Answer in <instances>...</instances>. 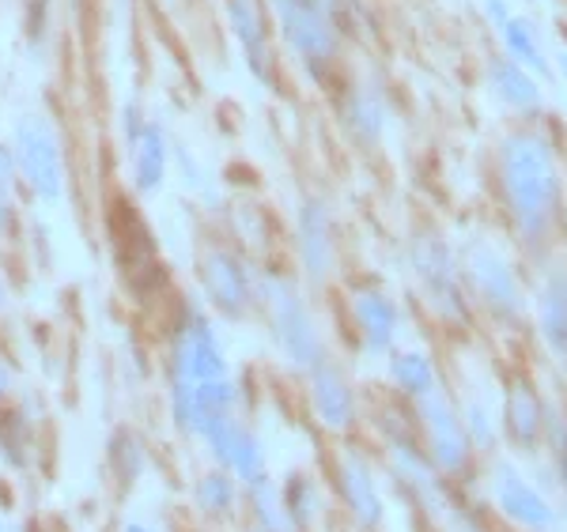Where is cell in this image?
<instances>
[{
	"instance_id": "cell-9",
	"label": "cell",
	"mask_w": 567,
	"mask_h": 532,
	"mask_svg": "<svg viewBox=\"0 0 567 532\" xmlns=\"http://www.w3.org/2000/svg\"><path fill=\"white\" fill-rule=\"evenodd\" d=\"M219 8H224L227 31H231V42L239 45L250 76L261 80V84H272L277 61H272L269 8H265V0H219Z\"/></svg>"
},
{
	"instance_id": "cell-28",
	"label": "cell",
	"mask_w": 567,
	"mask_h": 532,
	"mask_svg": "<svg viewBox=\"0 0 567 532\" xmlns=\"http://www.w3.org/2000/svg\"><path fill=\"white\" fill-rule=\"evenodd\" d=\"M53 4L58 0H20L23 8V27H27V50L31 58L42 53V42L50 39V15H53Z\"/></svg>"
},
{
	"instance_id": "cell-19",
	"label": "cell",
	"mask_w": 567,
	"mask_h": 532,
	"mask_svg": "<svg viewBox=\"0 0 567 532\" xmlns=\"http://www.w3.org/2000/svg\"><path fill=\"white\" fill-rule=\"evenodd\" d=\"M246 488H250V507H254V513H258V529L261 532H299V525L291 521L288 507H284L280 488L269 480V476L246 483Z\"/></svg>"
},
{
	"instance_id": "cell-3",
	"label": "cell",
	"mask_w": 567,
	"mask_h": 532,
	"mask_svg": "<svg viewBox=\"0 0 567 532\" xmlns=\"http://www.w3.org/2000/svg\"><path fill=\"white\" fill-rule=\"evenodd\" d=\"M258 306L269 317L272 341L284 352V359L299 371H315L318 363H326V344L322 333L315 325V314L296 291V283L277 272H261L258 280Z\"/></svg>"
},
{
	"instance_id": "cell-6",
	"label": "cell",
	"mask_w": 567,
	"mask_h": 532,
	"mask_svg": "<svg viewBox=\"0 0 567 532\" xmlns=\"http://www.w3.org/2000/svg\"><path fill=\"white\" fill-rule=\"evenodd\" d=\"M197 280L200 291H205V302L219 317L239 321L258 306L261 272H254V264L243 253H235L231 246H205L197 257Z\"/></svg>"
},
{
	"instance_id": "cell-10",
	"label": "cell",
	"mask_w": 567,
	"mask_h": 532,
	"mask_svg": "<svg viewBox=\"0 0 567 532\" xmlns=\"http://www.w3.org/2000/svg\"><path fill=\"white\" fill-rule=\"evenodd\" d=\"M200 442L208 446V453H213L235 480L254 483L265 476V449L258 442V435H254L250 427H243L235 416H219L216 424L200 435Z\"/></svg>"
},
{
	"instance_id": "cell-15",
	"label": "cell",
	"mask_w": 567,
	"mask_h": 532,
	"mask_svg": "<svg viewBox=\"0 0 567 532\" xmlns=\"http://www.w3.org/2000/svg\"><path fill=\"white\" fill-rule=\"evenodd\" d=\"M337 488H341V499L349 507L352 521L360 529H379L382 525V494L379 483H374L371 465L363 461L360 453H344L337 461Z\"/></svg>"
},
{
	"instance_id": "cell-23",
	"label": "cell",
	"mask_w": 567,
	"mask_h": 532,
	"mask_svg": "<svg viewBox=\"0 0 567 532\" xmlns=\"http://www.w3.org/2000/svg\"><path fill=\"white\" fill-rule=\"evenodd\" d=\"M20 200H23L20 170H16V159H12L8 140H0V234L16 231V219H20Z\"/></svg>"
},
{
	"instance_id": "cell-27",
	"label": "cell",
	"mask_w": 567,
	"mask_h": 532,
	"mask_svg": "<svg viewBox=\"0 0 567 532\" xmlns=\"http://www.w3.org/2000/svg\"><path fill=\"white\" fill-rule=\"evenodd\" d=\"M280 494H284V507H288L291 521H296L299 529H307L318 513V488L315 483H310L307 476H296V480L284 483Z\"/></svg>"
},
{
	"instance_id": "cell-21",
	"label": "cell",
	"mask_w": 567,
	"mask_h": 532,
	"mask_svg": "<svg viewBox=\"0 0 567 532\" xmlns=\"http://www.w3.org/2000/svg\"><path fill=\"white\" fill-rule=\"evenodd\" d=\"M470 280L477 283V291L492 302V306H515V302H518L515 283H511L507 269H503L496 257H488V253L473 257V261H470Z\"/></svg>"
},
{
	"instance_id": "cell-25",
	"label": "cell",
	"mask_w": 567,
	"mask_h": 532,
	"mask_svg": "<svg viewBox=\"0 0 567 532\" xmlns=\"http://www.w3.org/2000/svg\"><path fill=\"white\" fill-rule=\"evenodd\" d=\"M144 442L133 435V430H117L114 435V442H110V465H114V472H117V480L122 483H133L136 476L144 472Z\"/></svg>"
},
{
	"instance_id": "cell-20",
	"label": "cell",
	"mask_w": 567,
	"mask_h": 532,
	"mask_svg": "<svg viewBox=\"0 0 567 532\" xmlns=\"http://www.w3.org/2000/svg\"><path fill=\"white\" fill-rule=\"evenodd\" d=\"M390 374H393V385H398L405 397H427L432 389H439V378H435V363L420 352H405L390 363Z\"/></svg>"
},
{
	"instance_id": "cell-5",
	"label": "cell",
	"mask_w": 567,
	"mask_h": 532,
	"mask_svg": "<svg viewBox=\"0 0 567 532\" xmlns=\"http://www.w3.org/2000/svg\"><path fill=\"white\" fill-rule=\"evenodd\" d=\"M291 58L322 72L341 50V4L337 0H265Z\"/></svg>"
},
{
	"instance_id": "cell-32",
	"label": "cell",
	"mask_w": 567,
	"mask_h": 532,
	"mask_svg": "<svg viewBox=\"0 0 567 532\" xmlns=\"http://www.w3.org/2000/svg\"><path fill=\"white\" fill-rule=\"evenodd\" d=\"M8 302H12V291H8V280H4V272H0V314L8 310Z\"/></svg>"
},
{
	"instance_id": "cell-35",
	"label": "cell",
	"mask_w": 567,
	"mask_h": 532,
	"mask_svg": "<svg viewBox=\"0 0 567 532\" xmlns=\"http://www.w3.org/2000/svg\"><path fill=\"white\" fill-rule=\"evenodd\" d=\"M0 532H8V525H4V518H0Z\"/></svg>"
},
{
	"instance_id": "cell-22",
	"label": "cell",
	"mask_w": 567,
	"mask_h": 532,
	"mask_svg": "<svg viewBox=\"0 0 567 532\" xmlns=\"http://www.w3.org/2000/svg\"><path fill=\"white\" fill-rule=\"evenodd\" d=\"M194 502L200 507V513H208V518H227V513L235 510V502H239V488H235V476L231 472H208L197 480L194 488Z\"/></svg>"
},
{
	"instance_id": "cell-31",
	"label": "cell",
	"mask_w": 567,
	"mask_h": 532,
	"mask_svg": "<svg viewBox=\"0 0 567 532\" xmlns=\"http://www.w3.org/2000/svg\"><path fill=\"white\" fill-rule=\"evenodd\" d=\"M12 389H16V366L4 352H0V397H8Z\"/></svg>"
},
{
	"instance_id": "cell-12",
	"label": "cell",
	"mask_w": 567,
	"mask_h": 532,
	"mask_svg": "<svg viewBox=\"0 0 567 532\" xmlns=\"http://www.w3.org/2000/svg\"><path fill=\"white\" fill-rule=\"evenodd\" d=\"M296 250H299V261H303V272L315 283H322L329 272H333V257H337V246H333V216L322 200H307L299 208V219H296Z\"/></svg>"
},
{
	"instance_id": "cell-4",
	"label": "cell",
	"mask_w": 567,
	"mask_h": 532,
	"mask_svg": "<svg viewBox=\"0 0 567 532\" xmlns=\"http://www.w3.org/2000/svg\"><path fill=\"white\" fill-rule=\"evenodd\" d=\"M231 378L213 317L197 302H182L167 333V385H205Z\"/></svg>"
},
{
	"instance_id": "cell-36",
	"label": "cell",
	"mask_w": 567,
	"mask_h": 532,
	"mask_svg": "<svg viewBox=\"0 0 567 532\" xmlns=\"http://www.w3.org/2000/svg\"><path fill=\"white\" fill-rule=\"evenodd\" d=\"M246 532H261V529H246Z\"/></svg>"
},
{
	"instance_id": "cell-11",
	"label": "cell",
	"mask_w": 567,
	"mask_h": 532,
	"mask_svg": "<svg viewBox=\"0 0 567 532\" xmlns=\"http://www.w3.org/2000/svg\"><path fill=\"white\" fill-rule=\"evenodd\" d=\"M413 269H416V280L424 288L427 302L446 317H458L462 314V291H458V277H454V264L446 257L443 242L435 238H420L413 246Z\"/></svg>"
},
{
	"instance_id": "cell-8",
	"label": "cell",
	"mask_w": 567,
	"mask_h": 532,
	"mask_svg": "<svg viewBox=\"0 0 567 532\" xmlns=\"http://www.w3.org/2000/svg\"><path fill=\"white\" fill-rule=\"evenodd\" d=\"M167 400L182 435L200 438L219 416H235V408H239V385L231 378L205 382V385H167Z\"/></svg>"
},
{
	"instance_id": "cell-7",
	"label": "cell",
	"mask_w": 567,
	"mask_h": 532,
	"mask_svg": "<svg viewBox=\"0 0 567 532\" xmlns=\"http://www.w3.org/2000/svg\"><path fill=\"white\" fill-rule=\"evenodd\" d=\"M416 419H420V435H424V457L432 461V469L439 476L465 472L473 442H470V435H465L458 411L451 408V400L439 389H432L427 397L416 400Z\"/></svg>"
},
{
	"instance_id": "cell-33",
	"label": "cell",
	"mask_w": 567,
	"mask_h": 532,
	"mask_svg": "<svg viewBox=\"0 0 567 532\" xmlns=\"http://www.w3.org/2000/svg\"><path fill=\"white\" fill-rule=\"evenodd\" d=\"M122 532H152L148 525H141V521H130V525H125Z\"/></svg>"
},
{
	"instance_id": "cell-1",
	"label": "cell",
	"mask_w": 567,
	"mask_h": 532,
	"mask_svg": "<svg viewBox=\"0 0 567 532\" xmlns=\"http://www.w3.org/2000/svg\"><path fill=\"white\" fill-rule=\"evenodd\" d=\"M8 148H12L16 170H20L23 197H31L42 208H53L65 200L69 192L65 136H61L58 122L45 109H23L16 117L12 133H8Z\"/></svg>"
},
{
	"instance_id": "cell-13",
	"label": "cell",
	"mask_w": 567,
	"mask_h": 532,
	"mask_svg": "<svg viewBox=\"0 0 567 532\" xmlns=\"http://www.w3.org/2000/svg\"><path fill=\"white\" fill-rule=\"evenodd\" d=\"M492 494H496V507L503 510V518L515 521L529 532H553L556 529V513L545 502L542 491H534L515 469H499L492 480Z\"/></svg>"
},
{
	"instance_id": "cell-17",
	"label": "cell",
	"mask_w": 567,
	"mask_h": 532,
	"mask_svg": "<svg viewBox=\"0 0 567 532\" xmlns=\"http://www.w3.org/2000/svg\"><path fill=\"white\" fill-rule=\"evenodd\" d=\"M390 457H393V469L405 480V488L416 494L420 507L427 513H446V494H443V483H439V472L432 469V461H427L409 438H393Z\"/></svg>"
},
{
	"instance_id": "cell-26",
	"label": "cell",
	"mask_w": 567,
	"mask_h": 532,
	"mask_svg": "<svg viewBox=\"0 0 567 532\" xmlns=\"http://www.w3.org/2000/svg\"><path fill=\"white\" fill-rule=\"evenodd\" d=\"M344 122L352 133H360L363 140H374L382 133V106L371 91H352L349 106H344Z\"/></svg>"
},
{
	"instance_id": "cell-30",
	"label": "cell",
	"mask_w": 567,
	"mask_h": 532,
	"mask_svg": "<svg viewBox=\"0 0 567 532\" xmlns=\"http://www.w3.org/2000/svg\"><path fill=\"white\" fill-rule=\"evenodd\" d=\"M545 314H548V336H553L560 347H567V299H564V291H556V295L548 299Z\"/></svg>"
},
{
	"instance_id": "cell-18",
	"label": "cell",
	"mask_w": 567,
	"mask_h": 532,
	"mask_svg": "<svg viewBox=\"0 0 567 532\" xmlns=\"http://www.w3.org/2000/svg\"><path fill=\"white\" fill-rule=\"evenodd\" d=\"M507 430L518 446H534L542 438V408H537V397L529 385L518 382L507 397Z\"/></svg>"
},
{
	"instance_id": "cell-24",
	"label": "cell",
	"mask_w": 567,
	"mask_h": 532,
	"mask_svg": "<svg viewBox=\"0 0 567 532\" xmlns=\"http://www.w3.org/2000/svg\"><path fill=\"white\" fill-rule=\"evenodd\" d=\"M31 419L20 408H4L0 411V453L4 461H12L16 469L27 465V446H31Z\"/></svg>"
},
{
	"instance_id": "cell-14",
	"label": "cell",
	"mask_w": 567,
	"mask_h": 532,
	"mask_svg": "<svg viewBox=\"0 0 567 532\" xmlns=\"http://www.w3.org/2000/svg\"><path fill=\"white\" fill-rule=\"evenodd\" d=\"M352 325L360 333V341L368 352H386L401 328V310L386 291L379 288H360L352 291Z\"/></svg>"
},
{
	"instance_id": "cell-29",
	"label": "cell",
	"mask_w": 567,
	"mask_h": 532,
	"mask_svg": "<svg viewBox=\"0 0 567 532\" xmlns=\"http://www.w3.org/2000/svg\"><path fill=\"white\" fill-rule=\"evenodd\" d=\"M171 174H178L182 186L189 192H197V197H205L208 189H213V178H208V170L200 167L197 152L186 148V144H175V163H171Z\"/></svg>"
},
{
	"instance_id": "cell-2",
	"label": "cell",
	"mask_w": 567,
	"mask_h": 532,
	"mask_svg": "<svg viewBox=\"0 0 567 532\" xmlns=\"http://www.w3.org/2000/svg\"><path fill=\"white\" fill-rule=\"evenodd\" d=\"M117 140L125 152V178L136 197H155L171 181L175 136L159 114H148L141 98H125L117 114Z\"/></svg>"
},
{
	"instance_id": "cell-34",
	"label": "cell",
	"mask_w": 567,
	"mask_h": 532,
	"mask_svg": "<svg viewBox=\"0 0 567 532\" xmlns=\"http://www.w3.org/2000/svg\"><path fill=\"white\" fill-rule=\"evenodd\" d=\"M560 476H564V488H567V453L560 457Z\"/></svg>"
},
{
	"instance_id": "cell-16",
	"label": "cell",
	"mask_w": 567,
	"mask_h": 532,
	"mask_svg": "<svg viewBox=\"0 0 567 532\" xmlns=\"http://www.w3.org/2000/svg\"><path fill=\"white\" fill-rule=\"evenodd\" d=\"M310 374V405L326 430H349L355 424V393L333 363H318Z\"/></svg>"
}]
</instances>
